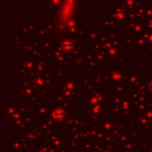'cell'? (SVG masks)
I'll list each match as a JSON object with an SVG mask.
<instances>
[{
  "instance_id": "cell-1",
  "label": "cell",
  "mask_w": 152,
  "mask_h": 152,
  "mask_svg": "<svg viewBox=\"0 0 152 152\" xmlns=\"http://www.w3.org/2000/svg\"><path fill=\"white\" fill-rule=\"evenodd\" d=\"M151 89H152V84H151Z\"/></svg>"
}]
</instances>
